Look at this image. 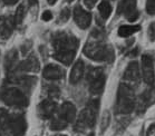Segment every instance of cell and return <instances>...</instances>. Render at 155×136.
<instances>
[{
    "mask_svg": "<svg viewBox=\"0 0 155 136\" xmlns=\"http://www.w3.org/2000/svg\"><path fill=\"white\" fill-rule=\"evenodd\" d=\"M28 4L30 7H32V6H35V5L38 4V0H28Z\"/></svg>",
    "mask_w": 155,
    "mask_h": 136,
    "instance_id": "cell-34",
    "label": "cell"
},
{
    "mask_svg": "<svg viewBox=\"0 0 155 136\" xmlns=\"http://www.w3.org/2000/svg\"><path fill=\"white\" fill-rule=\"evenodd\" d=\"M146 10L150 15H155V0H147Z\"/></svg>",
    "mask_w": 155,
    "mask_h": 136,
    "instance_id": "cell-27",
    "label": "cell"
},
{
    "mask_svg": "<svg viewBox=\"0 0 155 136\" xmlns=\"http://www.w3.org/2000/svg\"><path fill=\"white\" fill-rule=\"evenodd\" d=\"M57 112V104L51 99L42 101L37 107V114L40 118L48 119L54 117L55 113Z\"/></svg>",
    "mask_w": 155,
    "mask_h": 136,
    "instance_id": "cell-11",
    "label": "cell"
},
{
    "mask_svg": "<svg viewBox=\"0 0 155 136\" xmlns=\"http://www.w3.org/2000/svg\"><path fill=\"white\" fill-rule=\"evenodd\" d=\"M105 74L103 68H91L87 73V81L89 83V91L93 95H99L105 87Z\"/></svg>",
    "mask_w": 155,
    "mask_h": 136,
    "instance_id": "cell-6",
    "label": "cell"
},
{
    "mask_svg": "<svg viewBox=\"0 0 155 136\" xmlns=\"http://www.w3.org/2000/svg\"><path fill=\"white\" fill-rule=\"evenodd\" d=\"M18 56H17V51L16 50H11L10 52H8L7 57H6V67H7L8 70H12L15 67L18 66L17 64Z\"/></svg>",
    "mask_w": 155,
    "mask_h": 136,
    "instance_id": "cell-21",
    "label": "cell"
},
{
    "mask_svg": "<svg viewBox=\"0 0 155 136\" xmlns=\"http://www.w3.org/2000/svg\"><path fill=\"white\" fill-rule=\"evenodd\" d=\"M42 76H44L45 79L48 80L61 79L65 76V69H64L63 67L58 66V65L49 64L42 70Z\"/></svg>",
    "mask_w": 155,
    "mask_h": 136,
    "instance_id": "cell-14",
    "label": "cell"
},
{
    "mask_svg": "<svg viewBox=\"0 0 155 136\" xmlns=\"http://www.w3.org/2000/svg\"><path fill=\"white\" fill-rule=\"evenodd\" d=\"M15 28V21L11 17H0V39H8Z\"/></svg>",
    "mask_w": 155,
    "mask_h": 136,
    "instance_id": "cell-16",
    "label": "cell"
},
{
    "mask_svg": "<svg viewBox=\"0 0 155 136\" xmlns=\"http://www.w3.org/2000/svg\"><path fill=\"white\" fill-rule=\"evenodd\" d=\"M96 2H97V0H84V5L88 9H92L96 5Z\"/></svg>",
    "mask_w": 155,
    "mask_h": 136,
    "instance_id": "cell-31",
    "label": "cell"
},
{
    "mask_svg": "<svg viewBox=\"0 0 155 136\" xmlns=\"http://www.w3.org/2000/svg\"><path fill=\"white\" fill-rule=\"evenodd\" d=\"M154 103H155V88L151 87V88H147L144 93H142V95L138 97L137 103H135V105L137 104L138 111L143 112L148 106H151Z\"/></svg>",
    "mask_w": 155,
    "mask_h": 136,
    "instance_id": "cell-13",
    "label": "cell"
},
{
    "mask_svg": "<svg viewBox=\"0 0 155 136\" xmlns=\"http://www.w3.org/2000/svg\"><path fill=\"white\" fill-rule=\"evenodd\" d=\"M18 0H4V2L6 5H8V6H11V5H15L16 2H17Z\"/></svg>",
    "mask_w": 155,
    "mask_h": 136,
    "instance_id": "cell-33",
    "label": "cell"
},
{
    "mask_svg": "<svg viewBox=\"0 0 155 136\" xmlns=\"http://www.w3.org/2000/svg\"><path fill=\"white\" fill-rule=\"evenodd\" d=\"M7 132L4 136H24L27 131V122L24 115H14L9 119Z\"/></svg>",
    "mask_w": 155,
    "mask_h": 136,
    "instance_id": "cell-7",
    "label": "cell"
},
{
    "mask_svg": "<svg viewBox=\"0 0 155 136\" xmlns=\"http://www.w3.org/2000/svg\"><path fill=\"white\" fill-rule=\"evenodd\" d=\"M147 36L151 41H155V22L150 24L147 28Z\"/></svg>",
    "mask_w": 155,
    "mask_h": 136,
    "instance_id": "cell-25",
    "label": "cell"
},
{
    "mask_svg": "<svg viewBox=\"0 0 155 136\" xmlns=\"http://www.w3.org/2000/svg\"><path fill=\"white\" fill-rule=\"evenodd\" d=\"M84 70H85V65L83 60H77L75 65L71 68V75H69V81L71 84H77L78 81L81 79V77L84 75Z\"/></svg>",
    "mask_w": 155,
    "mask_h": 136,
    "instance_id": "cell-18",
    "label": "cell"
},
{
    "mask_svg": "<svg viewBox=\"0 0 155 136\" xmlns=\"http://www.w3.org/2000/svg\"><path fill=\"white\" fill-rule=\"evenodd\" d=\"M9 119H10V116H9L7 111L4 108H0V128H7L8 124H9Z\"/></svg>",
    "mask_w": 155,
    "mask_h": 136,
    "instance_id": "cell-23",
    "label": "cell"
},
{
    "mask_svg": "<svg viewBox=\"0 0 155 136\" xmlns=\"http://www.w3.org/2000/svg\"><path fill=\"white\" fill-rule=\"evenodd\" d=\"M84 54L88 58L95 61H108L114 60V50L112 46L106 45L103 40L101 32L94 30L84 46Z\"/></svg>",
    "mask_w": 155,
    "mask_h": 136,
    "instance_id": "cell-2",
    "label": "cell"
},
{
    "mask_svg": "<svg viewBox=\"0 0 155 136\" xmlns=\"http://www.w3.org/2000/svg\"><path fill=\"white\" fill-rule=\"evenodd\" d=\"M26 16V7L24 4L19 5V7L17 8V10H16V16H15V24H21L22 20H24V18Z\"/></svg>",
    "mask_w": 155,
    "mask_h": 136,
    "instance_id": "cell-22",
    "label": "cell"
},
{
    "mask_svg": "<svg viewBox=\"0 0 155 136\" xmlns=\"http://www.w3.org/2000/svg\"><path fill=\"white\" fill-rule=\"evenodd\" d=\"M68 2H73V1H74V0H67Z\"/></svg>",
    "mask_w": 155,
    "mask_h": 136,
    "instance_id": "cell-36",
    "label": "cell"
},
{
    "mask_svg": "<svg viewBox=\"0 0 155 136\" xmlns=\"http://www.w3.org/2000/svg\"><path fill=\"white\" fill-rule=\"evenodd\" d=\"M118 14H123L128 21H135L138 18L136 0H122L118 6Z\"/></svg>",
    "mask_w": 155,
    "mask_h": 136,
    "instance_id": "cell-9",
    "label": "cell"
},
{
    "mask_svg": "<svg viewBox=\"0 0 155 136\" xmlns=\"http://www.w3.org/2000/svg\"><path fill=\"white\" fill-rule=\"evenodd\" d=\"M31 41L30 40H27V41H25L22 45H21V47H20V50H21V52H22V55H26L27 54V51H28L29 49H30V47H31Z\"/></svg>",
    "mask_w": 155,
    "mask_h": 136,
    "instance_id": "cell-28",
    "label": "cell"
},
{
    "mask_svg": "<svg viewBox=\"0 0 155 136\" xmlns=\"http://www.w3.org/2000/svg\"><path fill=\"white\" fill-rule=\"evenodd\" d=\"M18 70L21 71H38L39 70V61L36 58V56L31 55L29 56L27 59L24 61H21L20 64H18L17 66Z\"/></svg>",
    "mask_w": 155,
    "mask_h": 136,
    "instance_id": "cell-17",
    "label": "cell"
},
{
    "mask_svg": "<svg viewBox=\"0 0 155 136\" xmlns=\"http://www.w3.org/2000/svg\"><path fill=\"white\" fill-rule=\"evenodd\" d=\"M135 95L130 85L122 84L118 87L116 96L115 111L117 114H130L135 108Z\"/></svg>",
    "mask_w": 155,
    "mask_h": 136,
    "instance_id": "cell-3",
    "label": "cell"
},
{
    "mask_svg": "<svg viewBox=\"0 0 155 136\" xmlns=\"http://www.w3.org/2000/svg\"><path fill=\"white\" fill-rule=\"evenodd\" d=\"M124 80L127 81V83H138L140 81V78H141V74H140V67H138V64L136 61H132V63L128 64L127 68L124 71Z\"/></svg>",
    "mask_w": 155,
    "mask_h": 136,
    "instance_id": "cell-15",
    "label": "cell"
},
{
    "mask_svg": "<svg viewBox=\"0 0 155 136\" xmlns=\"http://www.w3.org/2000/svg\"><path fill=\"white\" fill-rule=\"evenodd\" d=\"M109 121H110V115H109L108 112H105L102 117V131H104L108 126Z\"/></svg>",
    "mask_w": 155,
    "mask_h": 136,
    "instance_id": "cell-26",
    "label": "cell"
},
{
    "mask_svg": "<svg viewBox=\"0 0 155 136\" xmlns=\"http://www.w3.org/2000/svg\"><path fill=\"white\" fill-rule=\"evenodd\" d=\"M140 29H141V27L138 25H125V26L120 27V29H118V35L120 37H128V36L137 32Z\"/></svg>",
    "mask_w": 155,
    "mask_h": 136,
    "instance_id": "cell-19",
    "label": "cell"
},
{
    "mask_svg": "<svg viewBox=\"0 0 155 136\" xmlns=\"http://www.w3.org/2000/svg\"><path fill=\"white\" fill-rule=\"evenodd\" d=\"M54 58L64 65H71L75 58L78 48V39L73 34L67 32H56L53 37Z\"/></svg>",
    "mask_w": 155,
    "mask_h": 136,
    "instance_id": "cell-1",
    "label": "cell"
},
{
    "mask_svg": "<svg viewBox=\"0 0 155 136\" xmlns=\"http://www.w3.org/2000/svg\"><path fill=\"white\" fill-rule=\"evenodd\" d=\"M146 136H155V124H152L148 127L147 132H146Z\"/></svg>",
    "mask_w": 155,
    "mask_h": 136,
    "instance_id": "cell-32",
    "label": "cell"
},
{
    "mask_svg": "<svg viewBox=\"0 0 155 136\" xmlns=\"http://www.w3.org/2000/svg\"><path fill=\"white\" fill-rule=\"evenodd\" d=\"M74 20L79 28L86 29L91 26L92 15L88 11L84 10L81 6H76L74 9Z\"/></svg>",
    "mask_w": 155,
    "mask_h": 136,
    "instance_id": "cell-12",
    "label": "cell"
},
{
    "mask_svg": "<svg viewBox=\"0 0 155 136\" xmlns=\"http://www.w3.org/2000/svg\"><path fill=\"white\" fill-rule=\"evenodd\" d=\"M58 136H66V135H58Z\"/></svg>",
    "mask_w": 155,
    "mask_h": 136,
    "instance_id": "cell-38",
    "label": "cell"
},
{
    "mask_svg": "<svg viewBox=\"0 0 155 136\" xmlns=\"http://www.w3.org/2000/svg\"><path fill=\"white\" fill-rule=\"evenodd\" d=\"M41 19L44 21H49V20H51L53 19V14L50 12V11H44V14H42V16H41Z\"/></svg>",
    "mask_w": 155,
    "mask_h": 136,
    "instance_id": "cell-30",
    "label": "cell"
},
{
    "mask_svg": "<svg viewBox=\"0 0 155 136\" xmlns=\"http://www.w3.org/2000/svg\"><path fill=\"white\" fill-rule=\"evenodd\" d=\"M142 74L144 81L148 85H153L155 81V70L153 59L148 55L142 57Z\"/></svg>",
    "mask_w": 155,
    "mask_h": 136,
    "instance_id": "cell-10",
    "label": "cell"
},
{
    "mask_svg": "<svg viewBox=\"0 0 155 136\" xmlns=\"http://www.w3.org/2000/svg\"><path fill=\"white\" fill-rule=\"evenodd\" d=\"M48 1V4L49 5H55L57 2V0H47Z\"/></svg>",
    "mask_w": 155,
    "mask_h": 136,
    "instance_id": "cell-35",
    "label": "cell"
},
{
    "mask_svg": "<svg viewBox=\"0 0 155 136\" xmlns=\"http://www.w3.org/2000/svg\"><path fill=\"white\" fill-rule=\"evenodd\" d=\"M69 17H71V10L68 8H64L58 17V24H65L69 19Z\"/></svg>",
    "mask_w": 155,
    "mask_h": 136,
    "instance_id": "cell-24",
    "label": "cell"
},
{
    "mask_svg": "<svg viewBox=\"0 0 155 136\" xmlns=\"http://www.w3.org/2000/svg\"><path fill=\"white\" fill-rule=\"evenodd\" d=\"M48 94L51 97H55V96H58L59 95V88L56 87V86H50L49 89H48Z\"/></svg>",
    "mask_w": 155,
    "mask_h": 136,
    "instance_id": "cell-29",
    "label": "cell"
},
{
    "mask_svg": "<svg viewBox=\"0 0 155 136\" xmlns=\"http://www.w3.org/2000/svg\"><path fill=\"white\" fill-rule=\"evenodd\" d=\"M112 10H113V8L110 6L107 0H102V2L99 4L98 6V12H99V16L106 20V19H108V17L110 16L112 14Z\"/></svg>",
    "mask_w": 155,
    "mask_h": 136,
    "instance_id": "cell-20",
    "label": "cell"
},
{
    "mask_svg": "<svg viewBox=\"0 0 155 136\" xmlns=\"http://www.w3.org/2000/svg\"><path fill=\"white\" fill-rule=\"evenodd\" d=\"M0 97L5 104L12 107H26L28 106V98L19 88L9 87L5 88L0 93Z\"/></svg>",
    "mask_w": 155,
    "mask_h": 136,
    "instance_id": "cell-5",
    "label": "cell"
},
{
    "mask_svg": "<svg viewBox=\"0 0 155 136\" xmlns=\"http://www.w3.org/2000/svg\"><path fill=\"white\" fill-rule=\"evenodd\" d=\"M98 107V99H94V101H89L87 106L81 111L79 116H78L76 125H75V129L79 131V132H83L86 128H91V127L95 125Z\"/></svg>",
    "mask_w": 155,
    "mask_h": 136,
    "instance_id": "cell-4",
    "label": "cell"
},
{
    "mask_svg": "<svg viewBox=\"0 0 155 136\" xmlns=\"http://www.w3.org/2000/svg\"><path fill=\"white\" fill-rule=\"evenodd\" d=\"M56 118L61 121L66 125L73 123L76 118V107H75V105H73L69 101L64 103L57 112Z\"/></svg>",
    "mask_w": 155,
    "mask_h": 136,
    "instance_id": "cell-8",
    "label": "cell"
},
{
    "mask_svg": "<svg viewBox=\"0 0 155 136\" xmlns=\"http://www.w3.org/2000/svg\"><path fill=\"white\" fill-rule=\"evenodd\" d=\"M88 136H94V134H93V133H92V134H89V135H88Z\"/></svg>",
    "mask_w": 155,
    "mask_h": 136,
    "instance_id": "cell-37",
    "label": "cell"
}]
</instances>
